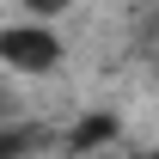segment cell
I'll return each mask as SVG.
<instances>
[{
  "mask_svg": "<svg viewBox=\"0 0 159 159\" xmlns=\"http://www.w3.org/2000/svg\"><path fill=\"white\" fill-rule=\"evenodd\" d=\"M147 159H159V153H147Z\"/></svg>",
  "mask_w": 159,
  "mask_h": 159,
  "instance_id": "obj_2",
  "label": "cell"
},
{
  "mask_svg": "<svg viewBox=\"0 0 159 159\" xmlns=\"http://www.w3.org/2000/svg\"><path fill=\"white\" fill-rule=\"evenodd\" d=\"M0 61L19 67V74H49L61 61V43H55V31H43V25H6V31H0Z\"/></svg>",
  "mask_w": 159,
  "mask_h": 159,
  "instance_id": "obj_1",
  "label": "cell"
}]
</instances>
